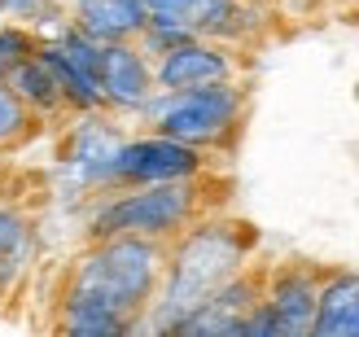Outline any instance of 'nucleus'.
<instances>
[{"instance_id": "dca6fc26", "label": "nucleus", "mask_w": 359, "mask_h": 337, "mask_svg": "<svg viewBox=\"0 0 359 337\" xmlns=\"http://www.w3.org/2000/svg\"><path fill=\"white\" fill-rule=\"evenodd\" d=\"M27 128H31V110L22 105V97L5 83V75H0V149L13 145Z\"/></svg>"}, {"instance_id": "20e7f679", "label": "nucleus", "mask_w": 359, "mask_h": 337, "mask_svg": "<svg viewBox=\"0 0 359 337\" xmlns=\"http://www.w3.org/2000/svg\"><path fill=\"white\" fill-rule=\"evenodd\" d=\"M145 110L158 118V132L175 136L184 145L210 149L224 136H232L237 118L245 110V92L232 79L219 83H202V88H184V92H167V97H149Z\"/></svg>"}, {"instance_id": "ddd939ff", "label": "nucleus", "mask_w": 359, "mask_h": 337, "mask_svg": "<svg viewBox=\"0 0 359 337\" xmlns=\"http://www.w3.org/2000/svg\"><path fill=\"white\" fill-rule=\"evenodd\" d=\"M145 9L215 40V35H232V22L241 18V0H145Z\"/></svg>"}, {"instance_id": "7ed1b4c3", "label": "nucleus", "mask_w": 359, "mask_h": 337, "mask_svg": "<svg viewBox=\"0 0 359 337\" xmlns=\"http://www.w3.org/2000/svg\"><path fill=\"white\" fill-rule=\"evenodd\" d=\"M197 215V188L193 180H163V184H132V193L110 198L93 215L97 237H180Z\"/></svg>"}, {"instance_id": "1a4fd4ad", "label": "nucleus", "mask_w": 359, "mask_h": 337, "mask_svg": "<svg viewBox=\"0 0 359 337\" xmlns=\"http://www.w3.org/2000/svg\"><path fill=\"white\" fill-rule=\"evenodd\" d=\"M267 307L276 315V329L280 337H302L311 333V320H316V303H320V276L311 268H285L272 276L267 285Z\"/></svg>"}, {"instance_id": "f257e3e1", "label": "nucleus", "mask_w": 359, "mask_h": 337, "mask_svg": "<svg viewBox=\"0 0 359 337\" xmlns=\"http://www.w3.org/2000/svg\"><path fill=\"white\" fill-rule=\"evenodd\" d=\"M163 268L167 254L158 237H97V245L79 254L75 272H70L62 329L75 337L128 333L140 320V311H149Z\"/></svg>"}, {"instance_id": "423d86ee", "label": "nucleus", "mask_w": 359, "mask_h": 337, "mask_svg": "<svg viewBox=\"0 0 359 337\" xmlns=\"http://www.w3.org/2000/svg\"><path fill=\"white\" fill-rule=\"evenodd\" d=\"M97 83H101L105 105H114V110H145V101L154 97V66H149V53L140 48L136 40L101 44Z\"/></svg>"}, {"instance_id": "4468645a", "label": "nucleus", "mask_w": 359, "mask_h": 337, "mask_svg": "<svg viewBox=\"0 0 359 337\" xmlns=\"http://www.w3.org/2000/svg\"><path fill=\"white\" fill-rule=\"evenodd\" d=\"M35 53H40V62L53 70V79H57L62 101H66V105H75V110H83V114H97L101 105H105L97 75H88L83 66H75V62H70V57H66V53L53 44V40H48V44H40Z\"/></svg>"}, {"instance_id": "9d476101", "label": "nucleus", "mask_w": 359, "mask_h": 337, "mask_svg": "<svg viewBox=\"0 0 359 337\" xmlns=\"http://www.w3.org/2000/svg\"><path fill=\"white\" fill-rule=\"evenodd\" d=\"M118 132L101 118H83L75 136H70V149H66V163H70V175L79 184H110V167H114V153H118Z\"/></svg>"}, {"instance_id": "f3484780", "label": "nucleus", "mask_w": 359, "mask_h": 337, "mask_svg": "<svg viewBox=\"0 0 359 337\" xmlns=\"http://www.w3.org/2000/svg\"><path fill=\"white\" fill-rule=\"evenodd\" d=\"M35 48H40V40H35L27 27H0V75H5L13 62L31 57Z\"/></svg>"}, {"instance_id": "f03ea898", "label": "nucleus", "mask_w": 359, "mask_h": 337, "mask_svg": "<svg viewBox=\"0 0 359 337\" xmlns=\"http://www.w3.org/2000/svg\"><path fill=\"white\" fill-rule=\"evenodd\" d=\"M245 254H250V228L241 223L210 219L184 228L167 259V285L158 294V303H149L154 307L149 324L158 333H175L215 289H224L245 268Z\"/></svg>"}, {"instance_id": "6e6552de", "label": "nucleus", "mask_w": 359, "mask_h": 337, "mask_svg": "<svg viewBox=\"0 0 359 337\" xmlns=\"http://www.w3.org/2000/svg\"><path fill=\"white\" fill-rule=\"evenodd\" d=\"M259 298H263L259 294V280L237 272L224 289H215L175 333H193V337H241V320H245V311L255 307Z\"/></svg>"}, {"instance_id": "39448f33", "label": "nucleus", "mask_w": 359, "mask_h": 337, "mask_svg": "<svg viewBox=\"0 0 359 337\" xmlns=\"http://www.w3.org/2000/svg\"><path fill=\"white\" fill-rule=\"evenodd\" d=\"M202 149L184 145L175 136H136L123 140L110 167V184H163V180H197L202 171Z\"/></svg>"}, {"instance_id": "a211bd4d", "label": "nucleus", "mask_w": 359, "mask_h": 337, "mask_svg": "<svg viewBox=\"0 0 359 337\" xmlns=\"http://www.w3.org/2000/svg\"><path fill=\"white\" fill-rule=\"evenodd\" d=\"M22 241H27V219L13 215V210H0V263H5Z\"/></svg>"}, {"instance_id": "aec40b11", "label": "nucleus", "mask_w": 359, "mask_h": 337, "mask_svg": "<svg viewBox=\"0 0 359 337\" xmlns=\"http://www.w3.org/2000/svg\"><path fill=\"white\" fill-rule=\"evenodd\" d=\"M0 268H5V263H0Z\"/></svg>"}, {"instance_id": "f8f14e48", "label": "nucleus", "mask_w": 359, "mask_h": 337, "mask_svg": "<svg viewBox=\"0 0 359 337\" xmlns=\"http://www.w3.org/2000/svg\"><path fill=\"white\" fill-rule=\"evenodd\" d=\"M311 333L316 337H359V272H333L320 280Z\"/></svg>"}, {"instance_id": "0eeeda50", "label": "nucleus", "mask_w": 359, "mask_h": 337, "mask_svg": "<svg viewBox=\"0 0 359 337\" xmlns=\"http://www.w3.org/2000/svg\"><path fill=\"white\" fill-rule=\"evenodd\" d=\"M219 79H232V53L206 40V35H193V40L167 48L154 66V83L167 88V92H184V88H202Z\"/></svg>"}, {"instance_id": "2eb2a0df", "label": "nucleus", "mask_w": 359, "mask_h": 337, "mask_svg": "<svg viewBox=\"0 0 359 337\" xmlns=\"http://www.w3.org/2000/svg\"><path fill=\"white\" fill-rule=\"evenodd\" d=\"M5 83L13 88L18 97H22V105H27L31 114H57L62 105H66L57 79H53V70L40 62V53H31V57L13 62V66L5 70Z\"/></svg>"}, {"instance_id": "6ab92c4d", "label": "nucleus", "mask_w": 359, "mask_h": 337, "mask_svg": "<svg viewBox=\"0 0 359 337\" xmlns=\"http://www.w3.org/2000/svg\"><path fill=\"white\" fill-rule=\"evenodd\" d=\"M35 5H40V0H0V13L27 18V13H35Z\"/></svg>"}, {"instance_id": "9b49d317", "label": "nucleus", "mask_w": 359, "mask_h": 337, "mask_svg": "<svg viewBox=\"0 0 359 337\" xmlns=\"http://www.w3.org/2000/svg\"><path fill=\"white\" fill-rule=\"evenodd\" d=\"M145 22H149L145 0H75V27L101 44L136 40Z\"/></svg>"}]
</instances>
